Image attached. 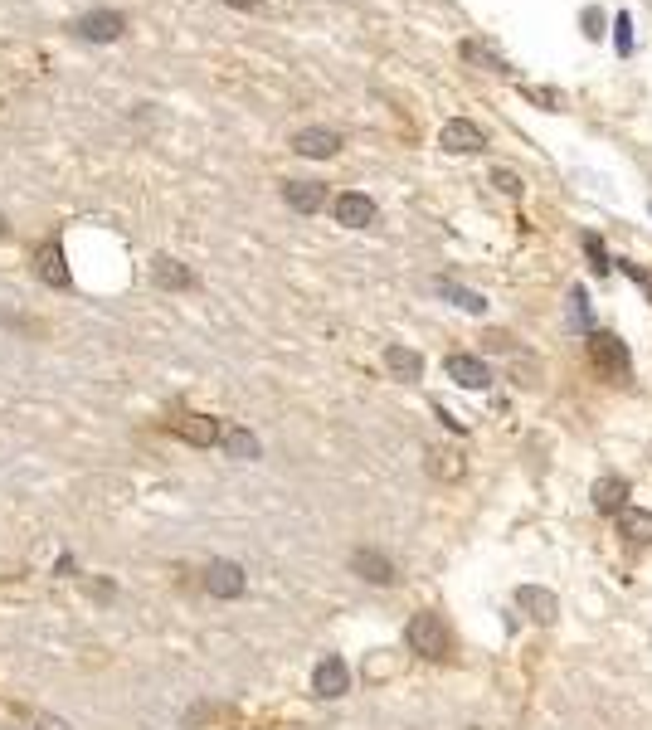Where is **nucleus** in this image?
<instances>
[{
    "instance_id": "14",
    "label": "nucleus",
    "mask_w": 652,
    "mask_h": 730,
    "mask_svg": "<svg viewBox=\"0 0 652 730\" xmlns=\"http://www.w3.org/2000/svg\"><path fill=\"white\" fill-rule=\"evenodd\" d=\"M151 278H156V288H171V292H190V288H195V273L185 268L181 258H166V254L151 263Z\"/></svg>"
},
{
    "instance_id": "15",
    "label": "nucleus",
    "mask_w": 652,
    "mask_h": 730,
    "mask_svg": "<svg viewBox=\"0 0 652 730\" xmlns=\"http://www.w3.org/2000/svg\"><path fill=\"white\" fill-rule=\"evenodd\" d=\"M516 604H521V609H526L536 623H550L555 614H560L555 594H550V589H536V584H521V589H516Z\"/></svg>"
},
{
    "instance_id": "16",
    "label": "nucleus",
    "mask_w": 652,
    "mask_h": 730,
    "mask_svg": "<svg viewBox=\"0 0 652 730\" xmlns=\"http://www.w3.org/2000/svg\"><path fill=\"white\" fill-rule=\"evenodd\" d=\"M594 507L604 511V516H609V511H628V482H623V477H599V482H594Z\"/></svg>"
},
{
    "instance_id": "11",
    "label": "nucleus",
    "mask_w": 652,
    "mask_h": 730,
    "mask_svg": "<svg viewBox=\"0 0 652 730\" xmlns=\"http://www.w3.org/2000/svg\"><path fill=\"white\" fill-rule=\"evenodd\" d=\"M443 370H448V380H458L463 390H487V385H492V370H487V361L463 356V351H458V356H448Z\"/></svg>"
},
{
    "instance_id": "3",
    "label": "nucleus",
    "mask_w": 652,
    "mask_h": 730,
    "mask_svg": "<svg viewBox=\"0 0 652 730\" xmlns=\"http://www.w3.org/2000/svg\"><path fill=\"white\" fill-rule=\"evenodd\" d=\"M589 365H594L599 375H614V380H623V375L633 370L628 346L618 341L614 331H589Z\"/></svg>"
},
{
    "instance_id": "23",
    "label": "nucleus",
    "mask_w": 652,
    "mask_h": 730,
    "mask_svg": "<svg viewBox=\"0 0 652 730\" xmlns=\"http://www.w3.org/2000/svg\"><path fill=\"white\" fill-rule=\"evenodd\" d=\"M584 254L594 258V273H609V268H614L609 254H604V244H599V234H584Z\"/></svg>"
},
{
    "instance_id": "6",
    "label": "nucleus",
    "mask_w": 652,
    "mask_h": 730,
    "mask_svg": "<svg viewBox=\"0 0 652 730\" xmlns=\"http://www.w3.org/2000/svg\"><path fill=\"white\" fill-rule=\"evenodd\" d=\"M341 146H346V137H341L336 127H302V132L292 137V151L307 156V161H326V156H336Z\"/></svg>"
},
{
    "instance_id": "25",
    "label": "nucleus",
    "mask_w": 652,
    "mask_h": 730,
    "mask_svg": "<svg viewBox=\"0 0 652 730\" xmlns=\"http://www.w3.org/2000/svg\"><path fill=\"white\" fill-rule=\"evenodd\" d=\"M224 5H229V10H258L263 0H224Z\"/></svg>"
},
{
    "instance_id": "7",
    "label": "nucleus",
    "mask_w": 652,
    "mask_h": 730,
    "mask_svg": "<svg viewBox=\"0 0 652 730\" xmlns=\"http://www.w3.org/2000/svg\"><path fill=\"white\" fill-rule=\"evenodd\" d=\"M438 146H443V151H458V156H472V151L487 146V132H482L477 122H468V117H453V122H443Z\"/></svg>"
},
{
    "instance_id": "8",
    "label": "nucleus",
    "mask_w": 652,
    "mask_h": 730,
    "mask_svg": "<svg viewBox=\"0 0 652 730\" xmlns=\"http://www.w3.org/2000/svg\"><path fill=\"white\" fill-rule=\"evenodd\" d=\"M331 215H336V224H346V229H370L375 224V200L361 195V190H346V195L331 200Z\"/></svg>"
},
{
    "instance_id": "22",
    "label": "nucleus",
    "mask_w": 652,
    "mask_h": 730,
    "mask_svg": "<svg viewBox=\"0 0 652 730\" xmlns=\"http://www.w3.org/2000/svg\"><path fill=\"white\" fill-rule=\"evenodd\" d=\"M438 292H443V297H453V302H458V307H468V312H482V307H487L477 292L458 288V283H448V278H438Z\"/></svg>"
},
{
    "instance_id": "18",
    "label": "nucleus",
    "mask_w": 652,
    "mask_h": 730,
    "mask_svg": "<svg viewBox=\"0 0 652 730\" xmlns=\"http://www.w3.org/2000/svg\"><path fill=\"white\" fill-rule=\"evenodd\" d=\"M618 531L633 541V546H648L652 541V511H618Z\"/></svg>"
},
{
    "instance_id": "2",
    "label": "nucleus",
    "mask_w": 652,
    "mask_h": 730,
    "mask_svg": "<svg viewBox=\"0 0 652 730\" xmlns=\"http://www.w3.org/2000/svg\"><path fill=\"white\" fill-rule=\"evenodd\" d=\"M132 30V20L122 10H88V15H73L69 20V35L73 39H88V44H112Z\"/></svg>"
},
{
    "instance_id": "21",
    "label": "nucleus",
    "mask_w": 652,
    "mask_h": 730,
    "mask_svg": "<svg viewBox=\"0 0 652 730\" xmlns=\"http://www.w3.org/2000/svg\"><path fill=\"white\" fill-rule=\"evenodd\" d=\"M429 473L448 482V477L463 473V458H458V453H448V448H434V453H429Z\"/></svg>"
},
{
    "instance_id": "19",
    "label": "nucleus",
    "mask_w": 652,
    "mask_h": 730,
    "mask_svg": "<svg viewBox=\"0 0 652 730\" xmlns=\"http://www.w3.org/2000/svg\"><path fill=\"white\" fill-rule=\"evenodd\" d=\"M224 453L229 458H258V438L249 434V429H239V424H224Z\"/></svg>"
},
{
    "instance_id": "24",
    "label": "nucleus",
    "mask_w": 652,
    "mask_h": 730,
    "mask_svg": "<svg viewBox=\"0 0 652 730\" xmlns=\"http://www.w3.org/2000/svg\"><path fill=\"white\" fill-rule=\"evenodd\" d=\"M492 185H497L502 195H521V176H516V171H492Z\"/></svg>"
},
{
    "instance_id": "4",
    "label": "nucleus",
    "mask_w": 652,
    "mask_h": 730,
    "mask_svg": "<svg viewBox=\"0 0 652 730\" xmlns=\"http://www.w3.org/2000/svg\"><path fill=\"white\" fill-rule=\"evenodd\" d=\"M35 278L44 288H69L73 283L69 258H64V244H59V239H44L35 249Z\"/></svg>"
},
{
    "instance_id": "1",
    "label": "nucleus",
    "mask_w": 652,
    "mask_h": 730,
    "mask_svg": "<svg viewBox=\"0 0 652 730\" xmlns=\"http://www.w3.org/2000/svg\"><path fill=\"white\" fill-rule=\"evenodd\" d=\"M404 638H409V648L419 657H429V662H443V657L453 653V638H448V623L438 619V614H414L409 628H404Z\"/></svg>"
},
{
    "instance_id": "5",
    "label": "nucleus",
    "mask_w": 652,
    "mask_h": 730,
    "mask_svg": "<svg viewBox=\"0 0 652 730\" xmlns=\"http://www.w3.org/2000/svg\"><path fill=\"white\" fill-rule=\"evenodd\" d=\"M166 429H171V434H181L185 443H195V448H210V443L224 438V424L210 419V414H171V419H166Z\"/></svg>"
},
{
    "instance_id": "10",
    "label": "nucleus",
    "mask_w": 652,
    "mask_h": 730,
    "mask_svg": "<svg viewBox=\"0 0 652 730\" xmlns=\"http://www.w3.org/2000/svg\"><path fill=\"white\" fill-rule=\"evenodd\" d=\"M346 687H351V667H346L341 657H322L317 672H312V692L317 696H346Z\"/></svg>"
},
{
    "instance_id": "17",
    "label": "nucleus",
    "mask_w": 652,
    "mask_h": 730,
    "mask_svg": "<svg viewBox=\"0 0 652 730\" xmlns=\"http://www.w3.org/2000/svg\"><path fill=\"white\" fill-rule=\"evenodd\" d=\"M385 370H390L395 380H419V375H424V356L409 351V346H385Z\"/></svg>"
},
{
    "instance_id": "13",
    "label": "nucleus",
    "mask_w": 652,
    "mask_h": 730,
    "mask_svg": "<svg viewBox=\"0 0 652 730\" xmlns=\"http://www.w3.org/2000/svg\"><path fill=\"white\" fill-rule=\"evenodd\" d=\"M351 570L370 584H395V560L380 555V550H356V555H351Z\"/></svg>"
},
{
    "instance_id": "20",
    "label": "nucleus",
    "mask_w": 652,
    "mask_h": 730,
    "mask_svg": "<svg viewBox=\"0 0 652 730\" xmlns=\"http://www.w3.org/2000/svg\"><path fill=\"white\" fill-rule=\"evenodd\" d=\"M463 59H472V64H487L492 73H511L507 59H502V54H492L487 44H477V39H468V44H463Z\"/></svg>"
},
{
    "instance_id": "12",
    "label": "nucleus",
    "mask_w": 652,
    "mask_h": 730,
    "mask_svg": "<svg viewBox=\"0 0 652 730\" xmlns=\"http://www.w3.org/2000/svg\"><path fill=\"white\" fill-rule=\"evenodd\" d=\"M283 200H288V210H297V215H317V210H326V185L322 181H288L283 185Z\"/></svg>"
},
{
    "instance_id": "9",
    "label": "nucleus",
    "mask_w": 652,
    "mask_h": 730,
    "mask_svg": "<svg viewBox=\"0 0 652 730\" xmlns=\"http://www.w3.org/2000/svg\"><path fill=\"white\" fill-rule=\"evenodd\" d=\"M244 584H249V575H244L234 560H215V565L205 570V589H210L215 599H239Z\"/></svg>"
},
{
    "instance_id": "26",
    "label": "nucleus",
    "mask_w": 652,
    "mask_h": 730,
    "mask_svg": "<svg viewBox=\"0 0 652 730\" xmlns=\"http://www.w3.org/2000/svg\"><path fill=\"white\" fill-rule=\"evenodd\" d=\"M638 283H643V292H652V273H638Z\"/></svg>"
},
{
    "instance_id": "27",
    "label": "nucleus",
    "mask_w": 652,
    "mask_h": 730,
    "mask_svg": "<svg viewBox=\"0 0 652 730\" xmlns=\"http://www.w3.org/2000/svg\"><path fill=\"white\" fill-rule=\"evenodd\" d=\"M0 234H5V219H0Z\"/></svg>"
}]
</instances>
